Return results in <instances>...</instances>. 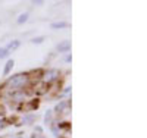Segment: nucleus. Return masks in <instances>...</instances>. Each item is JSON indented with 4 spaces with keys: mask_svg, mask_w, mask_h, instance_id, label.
Instances as JSON below:
<instances>
[{
    "mask_svg": "<svg viewBox=\"0 0 147 138\" xmlns=\"http://www.w3.org/2000/svg\"><path fill=\"white\" fill-rule=\"evenodd\" d=\"M72 60V56H71V53H66V57H65V62L66 63H69V62Z\"/></svg>",
    "mask_w": 147,
    "mask_h": 138,
    "instance_id": "nucleus-14",
    "label": "nucleus"
},
{
    "mask_svg": "<svg viewBox=\"0 0 147 138\" xmlns=\"http://www.w3.org/2000/svg\"><path fill=\"white\" fill-rule=\"evenodd\" d=\"M32 85L31 78L28 72L25 73H16V75H12L10 78H7L5 81V84L2 85V88L6 93H13V91H19V90H27Z\"/></svg>",
    "mask_w": 147,
    "mask_h": 138,
    "instance_id": "nucleus-1",
    "label": "nucleus"
},
{
    "mask_svg": "<svg viewBox=\"0 0 147 138\" xmlns=\"http://www.w3.org/2000/svg\"><path fill=\"white\" fill-rule=\"evenodd\" d=\"M32 5H34V6H43V5H44V2H43V0H37V2L34 0Z\"/></svg>",
    "mask_w": 147,
    "mask_h": 138,
    "instance_id": "nucleus-13",
    "label": "nucleus"
},
{
    "mask_svg": "<svg viewBox=\"0 0 147 138\" xmlns=\"http://www.w3.org/2000/svg\"><path fill=\"white\" fill-rule=\"evenodd\" d=\"M35 132H38V134L41 135V134H43V128H41V127H35Z\"/></svg>",
    "mask_w": 147,
    "mask_h": 138,
    "instance_id": "nucleus-15",
    "label": "nucleus"
},
{
    "mask_svg": "<svg viewBox=\"0 0 147 138\" xmlns=\"http://www.w3.org/2000/svg\"><path fill=\"white\" fill-rule=\"evenodd\" d=\"M35 119H37V116H35L34 113H28V115H25V116L22 118V120H21L22 123H21V125H28V123L34 122Z\"/></svg>",
    "mask_w": 147,
    "mask_h": 138,
    "instance_id": "nucleus-9",
    "label": "nucleus"
},
{
    "mask_svg": "<svg viewBox=\"0 0 147 138\" xmlns=\"http://www.w3.org/2000/svg\"><path fill=\"white\" fill-rule=\"evenodd\" d=\"M69 91H71V87H65V90H63V93H62V94H68Z\"/></svg>",
    "mask_w": 147,
    "mask_h": 138,
    "instance_id": "nucleus-16",
    "label": "nucleus"
},
{
    "mask_svg": "<svg viewBox=\"0 0 147 138\" xmlns=\"http://www.w3.org/2000/svg\"><path fill=\"white\" fill-rule=\"evenodd\" d=\"M28 18H30V13H28V12H24V13H21V15L18 16V19H16V24H18V25L25 24V22L28 21Z\"/></svg>",
    "mask_w": 147,
    "mask_h": 138,
    "instance_id": "nucleus-10",
    "label": "nucleus"
},
{
    "mask_svg": "<svg viewBox=\"0 0 147 138\" xmlns=\"http://www.w3.org/2000/svg\"><path fill=\"white\" fill-rule=\"evenodd\" d=\"M69 107H71V102H69V100H62L60 103H57L55 106L53 113H56V115H65V113L69 112Z\"/></svg>",
    "mask_w": 147,
    "mask_h": 138,
    "instance_id": "nucleus-3",
    "label": "nucleus"
},
{
    "mask_svg": "<svg viewBox=\"0 0 147 138\" xmlns=\"http://www.w3.org/2000/svg\"><path fill=\"white\" fill-rule=\"evenodd\" d=\"M56 50L59 53H68L71 50V41L65 40V41H60L57 46H56Z\"/></svg>",
    "mask_w": 147,
    "mask_h": 138,
    "instance_id": "nucleus-4",
    "label": "nucleus"
},
{
    "mask_svg": "<svg viewBox=\"0 0 147 138\" xmlns=\"http://www.w3.org/2000/svg\"><path fill=\"white\" fill-rule=\"evenodd\" d=\"M59 78H60V71H59V69H55V68H53V69H47V71H44L43 75H41V82L50 85V84L59 81Z\"/></svg>",
    "mask_w": 147,
    "mask_h": 138,
    "instance_id": "nucleus-2",
    "label": "nucleus"
},
{
    "mask_svg": "<svg viewBox=\"0 0 147 138\" xmlns=\"http://www.w3.org/2000/svg\"><path fill=\"white\" fill-rule=\"evenodd\" d=\"M19 46H21V41L19 40H12V41H9V44L6 46V48L9 50V52H15L16 48H19Z\"/></svg>",
    "mask_w": 147,
    "mask_h": 138,
    "instance_id": "nucleus-8",
    "label": "nucleus"
},
{
    "mask_svg": "<svg viewBox=\"0 0 147 138\" xmlns=\"http://www.w3.org/2000/svg\"><path fill=\"white\" fill-rule=\"evenodd\" d=\"M69 27V24L66 21H56V22H52L50 24V28L52 30H65Z\"/></svg>",
    "mask_w": 147,
    "mask_h": 138,
    "instance_id": "nucleus-5",
    "label": "nucleus"
},
{
    "mask_svg": "<svg viewBox=\"0 0 147 138\" xmlns=\"http://www.w3.org/2000/svg\"><path fill=\"white\" fill-rule=\"evenodd\" d=\"M44 123L49 125V127H52V125L55 123L53 120V110H47L46 115H44Z\"/></svg>",
    "mask_w": 147,
    "mask_h": 138,
    "instance_id": "nucleus-7",
    "label": "nucleus"
},
{
    "mask_svg": "<svg viewBox=\"0 0 147 138\" xmlns=\"http://www.w3.org/2000/svg\"><path fill=\"white\" fill-rule=\"evenodd\" d=\"M16 138H22V135H21V134H19V135H18V137H16Z\"/></svg>",
    "mask_w": 147,
    "mask_h": 138,
    "instance_id": "nucleus-17",
    "label": "nucleus"
},
{
    "mask_svg": "<svg viewBox=\"0 0 147 138\" xmlns=\"http://www.w3.org/2000/svg\"><path fill=\"white\" fill-rule=\"evenodd\" d=\"M13 65H15V60L13 59H9L6 63H5V68H3V77H9V73L13 69Z\"/></svg>",
    "mask_w": 147,
    "mask_h": 138,
    "instance_id": "nucleus-6",
    "label": "nucleus"
},
{
    "mask_svg": "<svg viewBox=\"0 0 147 138\" xmlns=\"http://www.w3.org/2000/svg\"><path fill=\"white\" fill-rule=\"evenodd\" d=\"M10 55V52L6 48V47H0V59H5Z\"/></svg>",
    "mask_w": 147,
    "mask_h": 138,
    "instance_id": "nucleus-12",
    "label": "nucleus"
},
{
    "mask_svg": "<svg viewBox=\"0 0 147 138\" xmlns=\"http://www.w3.org/2000/svg\"><path fill=\"white\" fill-rule=\"evenodd\" d=\"M44 40H46L44 35H38V37H34V38H31V43H32V44H41Z\"/></svg>",
    "mask_w": 147,
    "mask_h": 138,
    "instance_id": "nucleus-11",
    "label": "nucleus"
}]
</instances>
